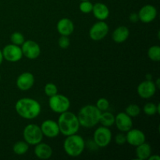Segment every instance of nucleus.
Returning a JSON list of instances; mask_svg holds the SVG:
<instances>
[{
  "label": "nucleus",
  "instance_id": "nucleus-1",
  "mask_svg": "<svg viewBox=\"0 0 160 160\" xmlns=\"http://www.w3.org/2000/svg\"><path fill=\"white\" fill-rule=\"evenodd\" d=\"M15 109L18 115L22 118L33 120L40 114L42 108L40 103L35 99L31 98H23L17 102Z\"/></svg>",
  "mask_w": 160,
  "mask_h": 160
},
{
  "label": "nucleus",
  "instance_id": "nucleus-2",
  "mask_svg": "<svg viewBox=\"0 0 160 160\" xmlns=\"http://www.w3.org/2000/svg\"><path fill=\"white\" fill-rule=\"evenodd\" d=\"M57 123L59 125V131L65 136L77 134L79 131L80 123L78 116L69 111L60 113Z\"/></svg>",
  "mask_w": 160,
  "mask_h": 160
},
{
  "label": "nucleus",
  "instance_id": "nucleus-3",
  "mask_svg": "<svg viewBox=\"0 0 160 160\" xmlns=\"http://www.w3.org/2000/svg\"><path fill=\"white\" fill-rule=\"evenodd\" d=\"M102 112L96 107V106L87 105L80 109L78 118L80 125L84 128H93L99 123L100 115Z\"/></svg>",
  "mask_w": 160,
  "mask_h": 160
},
{
  "label": "nucleus",
  "instance_id": "nucleus-4",
  "mask_svg": "<svg viewBox=\"0 0 160 160\" xmlns=\"http://www.w3.org/2000/svg\"><path fill=\"white\" fill-rule=\"evenodd\" d=\"M85 148V142L81 136L77 134L67 136L63 143L65 152L71 157L79 156L84 152Z\"/></svg>",
  "mask_w": 160,
  "mask_h": 160
},
{
  "label": "nucleus",
  "instance_id": "nucleus-5",
  "mask_svg": "<svg viewBox=\"0 0 160 160\" xmlns=\"http://www.w3.org/2000/svg\"><path fill=\"white\" fill-rule=\"evenodd\" d=\"M24 141L31 145H36L42 142L43 139V134L40 127L36 124H28L25 127L23 132Z\"/></svg>",
  "mask_w": 160,
  "mask_h": 160
},
{
  "label": "nucleus",
  "instance_id": "nucleus-6",
  "mask_svg": "<svg viewBox=\"0 0 160 160\" xmlns=\"http://www.w3.org/2000/svg\"><path fill=\"white\" fill-rule=\"evenodd\" d=\"M48 105L53 112L56 113H62L66 111H68L70 106V102L65 95L56 94L49 97Z\"/></svg>",
  "mask_w": 160,
  "mask_h": 160
},
{
  "label": "nucleus",
  "instance_id": "nucleus-7",
  "mask_svg": "<svg viewBox=\"0 0 160 160\" xmlns=\"http://www.w3.org/2000/svg\"><path fill=\"white\" fill-rule=\"evenodd\" d=\"M94 142L100 148H105L107 146L112 140V132L106 127H100L94 132Z\"/></svg>",
  "mask_w": 160,
  "mask_h": 160
},
{
  "label": "nucleus",
  "instance_id": "nucleus-8",
  "mask_svg": "<svg viewBox=\"0 0 160 160\" xmlns=\"http://www.w3.org/2000/svg\"><path fill=\"white\" fill-rule=\"evenodd\" d=\"M2 52L3 59H6L8 62H18L23 57L21 48L19 47V45H14V44L6 45L3 48Z\"/></svg>",
  "mask_w": 160,
  "mask_h": 160
},
{
  "label": "nucleus",
  "instance_id": "nucleus-9",
  "mask_svg": "<svg viewBox=\"0 0 160 160\" xmlns=\"http://www.w3.org/2000/svg\"><path fill=\"white\" fill-rule=\"evenodd\" d=\"M22 52L23 56L30 59H34L41 54V48L37 42L32 40L24 41L22 44Z\"/></svg>",
  "mask_w": 160,
  "mask_h": 160
},
{
  "label": "nucleus",
  "instance_id": "nucleus-10",
  "mask_svg": "<svg viewBox=\"0 0 160 160\" xmlns=\"http://www.w3.org/2000/svg\"><path fill=\"white\" fill-rule=\"evenodd\" d=\"M109 32V26L103 20L95 23L89 31V36L94 41H99L104 38Z\"/></svg>",
  "mask_w": 160,
  "mask_h": 160
},
{
  "label": "nucleus",
  "instance_id": "nucleus-11",
  "mask_svg": "<svg viewBox=\"0 0 160 160\" xmlns=\"http://www.w3.org/2000/svg\"><path fill=\"white\" fill-rule=\"evenodd\" d=\"M156 86L153 81L151 80H146L141 84H139L138 87V94L142 98H152L156 94Z\"/></svg>",
  "mask_w": 160,
  "mask_h": 160
},
{
  "label": "nucleus",
  "instance_id": "nucleus-12",
  "mask_svg": "<svg viewBox=\"0 0 160 160\" xmlns=\"http://www.w3.org/2000/svg\"><path fill=\"white\" fill-rule=\"evenodd\" d=\"M40 128L43 135L46 136L47 138H50L57 137L60 133L58 123L54 120H45L42 123V126Z\"/></svg>",
  "mask_w": 160,
  "mask_h": 160
},
{
  "label": "nucleus",
  "instance_id": "nucleus-13",
  "mask_svg": "<svg viewBox=\"0 0 160 160\" xmlns=\"http://www.w3.org/2000/svg\"><path fill=\"white\" fill-rule=\"evenodd\" d=\"M139 20L145 23H150L156 19L157 16V10L154 6L145 5L138 12Z\"/></svg>",
  "mask_w": 160,
  "mask_h": 160
},
{
  "label": "nucleus",
  "instance_id": "nucleus-14",
  "mask_svg": "<svg viewBox=\"0 0 160 160\" xmlns=\"http://www.w3.org/2000/svg\"><path fill=\"white\" fill-rule=\"evenodd\" d=\"M115 123L117 128L122 132H127L132 128V119L126 112H120L115 117Z\"/></svg>",
  "mask_w": 160,
  "mask_h": 160
},
{
  "label": "nucleus",
  "instance_id": "nucleus-15",
  "mask_svg": "<svg viewBox=\"0 0 160 160\" xmlns=\"http://www.w3.org/2000/svg\"><path fill=\"white\" fill-rule=\"evenodd\" d=\"M34 84V77L30 72L21 73L17 79V86L20 90L28 91L33 87Z\"/></svg>",
  "mask_w": 160,
  "mask_h": 160
},
{
  "label": "nucleus",
  "instance_id": "nucleus-16",
  "mask_svg": "<svg viewBox=\"0 0 160 160\" xmlns=\"http://www.w3.org/2000/svg\"><path fill=\"white\" fill-rule=\"evenodd\" d=\"M127 142L132 146L137 147L138 145L145 142V135L142 131L138 129H132L127 131Z\"/></svg>",
  "mask_w": 160,
  "mask_h": 160
},
{
  "label": "nucleus",
  "instance_id": "nucleus-17",
  "mask_svg": "<svg viewBox=\"0 0 160 160\" xmlns=\"http://www.w3.org/2000/svg\"><path fill=\"white\" fill-rule=\"evenodd\" d=\"M57 31L61 35L69 36L74 31L73 21L68 18H62L57 23Z\"/></svg>",
  "mask_w": 160,
  "mask_h": 160
},
{
  "label": "nucleus",
  "instance_id": "nucleus-18",
  "mask_svg": "<svg viewBox=\"0 0 160 160\" xmlns=\"http://www.w3.org/2000/svg\"><path fill=\"white\" fill-rule=\"evenodd\" d=\"M34 154L38 159H48L52 155V149L50 145L40 142L34 148Z\"/></svg>",
  "mask_w": 160,
  "mask_h": 160
},
{
  "label": "nucleus",
  "instance_id": "nucleus-19",
  "mask_svg": "<svg viewBox=\"0 0 160 160\" xmlns=\"http://www.w3.org/2000/svg\"><path fill=\"white\" fill-rule=\"evenodd\" d=\"M94 17L99 20H105L109 17V9L106 4L102 2H97L93 5L92 9Z\"/></svg>",
  "mask_w": 160,
  "mask_h": 160
},
{
  "label": "nucleus",
  "instance_id": "nucleus-20",
  "mask_svg": "<svg viewBox=\"0 0 160 160\" xmlns=\"http://www.w3.org/2000/svg\"><path fill=\"white\" fill-rule=\"evenodd\" d=\"M129 29L125 26H120L114 30L112 34V40L116 43H123L129 38Z\"/></svg>",
  "mask_w": 160,
  "mask_h": 160
},
{
  "label": "nucleus",
  "instance_id": "nucleus-21",
  "mask_svg": "<svg viewBox=\"0 0 160 160\" xmlns=\"http://www.w3.org/2000/svg\"><path fill=\"white\" fill-rule=\"evenodd\" d=\"M152 155V148L150 145L148 144L144 143L141 144V145H138L136 148V156H137L138 159L140 160H145L148 159Z\"/></svg>",
  "mask_w": 160,
  "mask_h": 160
},
{
  "label": "nucleus",
  "instance_id": "nucleus-22",
  "mask_svg": "<svg viewBox=\"0 0 160 160\" xmlns=\"http://www.w3.org/2000/svg\"><path fill=\"white\" fill-rule=\"evenodd\" d=\"M99 122L102 126L109 128V127L112 126L115 123V116L109 112H102L100 115Z\"/></svg>",
  "mask_w": 160,
  "mask_h": 160
},
{
  "label": "nucleus",
  "instance_id": "nucleus-23",
  "mask_svg": "<svg viewBox=\"0 0 160 160\" xmlns=\"http://www.w3.org/2000/svg\"><path fill=\"white\" fill-rule=\"evenodd\" d=\"M28 148H29V145L25 141L24 142L20 141V142H17V143L14 144L12 150H13L15 154L18 155V156H22L28 151Z\"/></svg>",
  "mask_w": 160,
  "mask_h": 160
},
{
  "label": "nucleus",
  "instance_id": "nucleus-24",
  "mask_svg": "<svg viewBox=\"0 0 160 160\" xmlns=\"http://www.w3.org/2000/svg\"><path fill=\"white\" fill-rule=\"evenodd\" d=\"M148 56L151 60L159 62L160 60V47L159 45H153L150 47L148 51Z\"/></svg>",
  "mask_w": 160,
  "mask_h": 160
},
{
  "label": "nucleus",
  "instance_id": "nucleus-25",
  "mask_svg": "<svg viewBox=\"0 0 160 160\" xmlns=\"http://www.w3.org/2000/svg\"><path fill=\"white\" fill-rule=\"evenodd\" d=\"M159 106L160 105L159 104L158 106H156V104L152 102H148L147 104H145V106H144L143 111L146 115L148 116H153L158 112L159 113L160 110H159Z\"/></svg>",
  "mask_w": 160,
  "mask_h": 160
},
{
  "label": "nucleus",
  "instance_id": "nucleus-26",
  "mask_svg": "<svg viewBox=\"0 0 160 160\" xmlns=\"http://www.w3.org/2000/svg\"><path fill=\"white\" fill-rule=\"evenodd\" d=\"M125 112L131 117H136L140 114L141 109L138 105L131 104L126 108V112Z\"/></svg>",
  "mask_w": 160,
  "mask_h": 160
},
{
  "label": "nucleus",
  "instance_id": "nucleus-27",
  "mask_svg": "<svg viewBox=\"0 0 160 160\" xmlns=\"http://www.w3.org/2000/svg\"><path fill=\"white\" fill-rule=\"evenodd\" d=\"M10 41L12 44L17 45H21L24 42L25 40L23 34H21L20 32H14L11 34Z\"/></svg>",
  "mask_w": 160,
  "mask_h": 160
},
{
  "label": "nucleus",
  "instance_id": "nucleus-28",
  "mask_svg": "<svg viewBox=\"0 0 160 160\" xmlns=\"http://www.w3.org/2000/svg\"><path fill=\"white\" fill-rule=\"evenodd\" d=\"M44 91H45V93L47 96L51 97L57 94L58 88L56 84H53V83H48V84H45Z\"/></svg>",
  "mask_w": 160,
  "mask_h": 160
},
{
  "label": "nucleus",
  "instance_id": "nucleus-29",
  "mask_svg": "<svg viewBox=\"0 0 160 160\" xmlns=\"http://www.w3.org/2000/svg\"><path fill=\"white\" fill-rule=\"evenodd\" d=\"M79 9L83 13H90L92 12L93 4L89 0L88 1H82L79 6Z\"/></svg>",
  "mask_w": 160,
  "mask_h": 160
},
{
  "label": "nucleus",
  "instance_id": "nucleus-30",
  "mask_svg": "<svg viewBox=\"0 0 160 160\" xmlns=\"http://www.w3.org/2000/svg\"><path fill=\"white\" fill-rule=\"evenodd\" d=\"M96 107L99 109L101 112L106 111L109 107V102L106 98H100L96 102Z\"/></svg>",
  "mask_w": 160,
  "mask_h": 160
},
{
  "label": "nucleus",
  "instance_id": "nucleus-31",
  "mask_svg": "<svg viewBox=\"0 0 160 160\" xmlns=\"http://www.w3.org/2000/svg\"><path fill=\"white\" fill-rule=\"evenodd\" d=\"M58 44H59V46L61 48L66 49V48H67L69 46H70V38H68V36L62 35L59 38Z\"/></svg>",
  "mask_w": 160,
  "mask_h": 160
},
{
  "label": "nucleus",
  "instance_id": "nucleus-32",
  "mask_svg": "<svg viewBox=\"0 0 160 160\" xmlns=\"http://www.w3.org/2000/svg\"><path fill=\"white\" fill-rule=\"evenodd\" d=\"M115 142L116 143L118 144V145H124L127 142V138L126 135L123 134H118L115 138Z\"/></svg>",
  "mask_w": 160,
  "mask_h": 160
},
{
  "label": "nucleus",
  "instance_id": "nucleus-33",
  "mask_svg": "<svg viewBox=\"0 0 160 160\" xmlns=\"http://www.w3.org/2000/svg\"><path fill=\"white\" fill-rule=\"evenodd\" d=\"M129 19L132 23H137V22L139 20L138 14L135 13V12H133V13H131V15H130Z\"/></svg>",
  "mask_w": 160,
  "mask_h": 160
},
{
  "label": "nucleus",
  "instance_id": "nucleus-34",
  "mask_svg": "<svg viewBox=\"0 0 160 160\" xmlns=\"http://www.w3.org/2000/svg\"><path fill=\"white\" fill-rule=\"evenodd\" d=\"M148 159L149 160H160V156H158V155H154V156H150L148 158Z\"/></svg>",
  "mask_w": 160,
  "mask_h": 160
},
{
  "label": "nucleus",
  "instance_id": "nucleus-35",
  "mask_svg": "<svg viewBox=\"0 0 160 160\" xmlns=\"http://www.w3.org/2000/svg\"><path fill=\"white\" fill-rule=\"evenodd\" d=\"M2 60H3L2 52V51H1V50H0V65H1L2 62Z\"/></svg>",
  "mask_w": 160,
  "mask_h": 160
},
{
  "label": "nucleus",
  "instance_id": "nucleus-36",
  "mask_svg": "<svg viewBox=\"0 0 160 160\" xmlns=\"http://www.w3.org/2000/svg\"><path fill=\"white\" fill-rule=\"evenodd\" d=\"M81 1H88V0H81Z\"/></svg>",
  "mask_w": 160,
  "mask_h": 160
},
{
  "label": "nucleus",
  "instance_id": "nucleus-37",
  "mask_svg": "<svg viewBox=\"0 0 160 160\" xmlns=\"http://www.w3.org/2000/svg\"><path fill=\"white\" fill-rule=\"evenodd\" d=\"M0 79H1V75H0Z\"/></svg>",
  "mask_w": 160,
  "mask_h": 160
}]
</instances>
